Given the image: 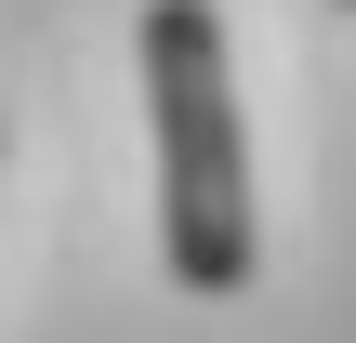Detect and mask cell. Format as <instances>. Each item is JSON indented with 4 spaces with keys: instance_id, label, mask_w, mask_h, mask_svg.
Returning a JSON list of instances; mask_svg holds the SVG:
<instances>
[{
    "instance_id": "cell-1",
    "label": "cell",
    "mask_w": 356,
    "mask_h": 343,
    "mask_svg": "<svg viewBox=\"0 0 356 343\" xmlns=\"http://www.w3.org/2000/svg\"><path fill=\"white\" fill-rule=\"evenodd\" d=\"M145 119H159V251H172V278L198 304L251 291L264 225H251V132H238L211 0H145Z\"/></svg>"
}]
</instances>
